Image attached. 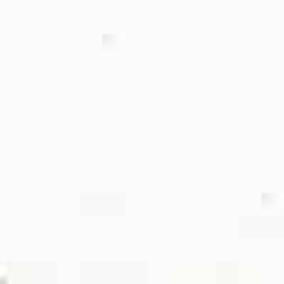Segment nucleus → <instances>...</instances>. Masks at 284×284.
Instances as JSON below:
<instances>
[]
</instances>
